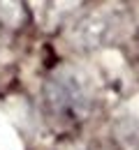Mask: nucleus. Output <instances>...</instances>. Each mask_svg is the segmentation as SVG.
<instances>
[{"label":"nucleus","mask_w":139,"mask_h":150,"mask_svg":"<svg viewBox=\"0 0 139 150\" xmlns=\"http://www.w3.org/2000/svg\"><path fill=\"white\" fill-rule=\"evenodd\" d=\"M44 97L53 113L70 120H81L93 106V86L81 69L60 67L46 79Z\"/></svg>","instance_id":"1"},{"label":"nucleus","mask_w":139,"mask_h":150,"mask_svg":"<svg viewBox=\"0 0 139 150\" xmlns=\"http://www.w3.org/2000/svg\"><path fill=\"white\" fill-rule=\"evenodd\" d=\"M120 30H123V16L116 9L100 7V9H93V12L79 16L70 25L67 37H70L72 46L91 51V49L111 44L120 35Z\"/></svg>","instance_id":"2"},{"label":"nucleus","mask_w":139,"mask_h":150,"mask_svg":"<svg viewBox=\"0 0 139 150\" xmlns=\"http://www.w3.org/2000/svg\"><path fill=\"white\" fill-rule=\"evenodd\" d=\"M26 19L23 12V0H0V23L16 28Z\"/></svg>","instance_id":"3"}]
</instances>
